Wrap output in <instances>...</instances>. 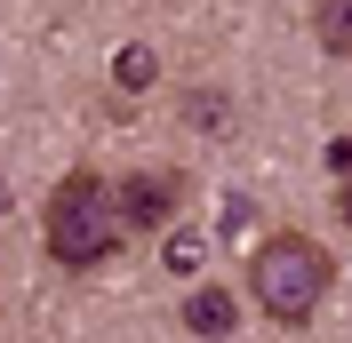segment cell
I'll use <instances>...</instances> for the list:
<instances>
[{
  "instance_id": "obj_1",
  "label": "cell",
  "mask_w": 352,
  "mask_h": 343,
  "mask_svg": "<svg viewBox=\"0 0 352 343\" xmlns=\"http://www.w3.org/2000/svg\"><path fill=\"white\" fill-rule=\"evenodd\" d=\"M120 192H112L96 168H72L56 192H48V256L65 272H96V263L120 248Z\"/></svg>"
},
{
  "instance_id": "obj_2",
  "label": "cell",
  "mask_w": 352,
  "mask_h": 343,
  "mask_svg": "<svg viewBox=\"0 0 352 343\" xmlns=\"http://www.w3.org/2000/svg\"><path fill=\"white\" fill-rule=\"evenodd\" d=\"M329 279H336L329 248H320V239H305V232H272L256 256H248V287H256V303H264L280 327L312 320V311H320V296H329Z\"/></svg>"
},
{
  "instance_id": "obj_3",
  "label": "cell",
  "mask_w": 352,
  "mask_h": 343,
  "mask_svg": "<svg viewBox=\"0 0 352 343\" xmlns=\"http://www.w3.org/2000/svg\"><path fill=\"white\" fill-rule=\"evenodd\" d=\"M176 208H184V176L176 168H136L120 184V224L129 232H160V224H176Z\"/></svg>"
},
{
  "instance_id": "obj_4",
  "label": "cell",
  "mask_w": 352,
  "mask_h": 343,
  "mask_svg": "<svg viewBox=\"0 0 352 343\" xmlns=\"http://www.w3.org/2000/svg\"><path fill=\"white\" fill-rule=\"evenodd\" d=\"M184 327H192V335H208V343H224L232 327H241L232 287H192V296H184Z\"/></svg>"
},
{
  "instance_id": "obj_5",
  "label": "cell",
  "mask_w": 352,
  "mask_h": 343,
  "mask_svg": "<svg viewBox=\"0 0 352 343\" xmlns=\"http://www.w3.org/2000/svg\"><path fill=\"white\" fill-rule=\"evenodd\" d=\"M312 32L329 56H352V0H312Z\"/></svg>"
},
{
  "instance_id": "obj_6",
  "label": "cell",
  "mask_w": 352,
  "mask_h": 343,
  "mask_svg": "<svg viewBox=\"0 0 352 343\" xmlns=\"http://www.w3.org/2000/svg\"><path fill=\"white\" fill-rule=\"evenodd\" d=\"M184 120H192L200 136H224V128H232V104H224L217 88H192V96H184Z\"/></svg>"
},
{
  "instance_id": "obj_7",
  "label": "cell",
  "mask_w": 352,
  "mask_h": 343,
  "mask_svg": "<svg viewBox=\"0 0 352 343\" xmlns=\"http://www.w3.org/2000/svg\"><path fill=\"white\" fill-rule=\"evenodd\" d=\"M153 72H160V56H153V48H144V40H136V48H120V56H112V80H120V88H153Z\"/></svg>"
},
{
  "instance_id": "obj_8",
  "label": "cell",
  "mask_w": 352,
  "mask_h": 343,
  "mask_svg": "<svg viewBox=\"0 0 352 343\" xmlns=\"http://www.w3.org/2000/svg\"><path fill=\"white\" fill-rule=\"evenodd\" d=\"M168 272H176V279H192V272H200V239H192V232H176V239H168Z\"/></svg>"
},
{
  "instance_id": "obj_9",
  "label": "cell",
  "mask_w": 352,
  "mask_h": 343,
  "mask_svg": "<svg viewBox=\"0 0 352 343\" xmlns=\"http://www.w3.org/2000/svg\"><path fill=\"white\" fill-rule=\"evenodd\" d=\"M336 215H344V224H352V168L336 176Z\"/></svg>"
},
{
  "instance_id": "obj_10",
  "label": "cell",
  "mask_w": 352,
  "mask_h": 343,
  "mask_svg": "<svg viewBox=\"0 0 352 343\" xmlns=\"http://www.w3.org/2000/svg\"><path fill=\"white\" fill-rule=\"evenodd\" d=\"M329 168H336V176L352 168V144H329Z\"/></svg>"
}]
</instances>
